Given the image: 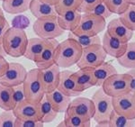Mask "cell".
<instances>
[{"mask_svg":"<svg viewBox=\"0 0 135 127\" xmlns=\"http://www.w3.org/2000/svg\"><path fill=\"white\" fill-rule=\"evenodd\" d=\"M83 51L81 47L74 39L67 40L59 43L56 51V64L61 69H68L77 64Z\"/></svg>","mask_w":135,"mask_h":127,"instance_id":"1","label":"cell"},{"mask_svg":"<svg viewBox=\"0 0 135 127\" xmlns=\"http://www.w3.org/2000/svg\"><path fill=\"white\" fill-rule=\"evenodd\" d=\"M27 35L25 30L10 27L6 31L3 40V46L7 55L19 58L25 55L28 44Z\"/></svg>","mask_w":135,"mask_h":127,"instance_id":"2","label":"cell"},{"mask_svg":"<svg viewBox=\"0 0 135 127\" xmlns=\"http://www.w3.org/2000/svg\"><path fill=\"white\" fill-rule=\"evenodd\" d=\"M95 104V115L93 119L99 126H108L111 115L114 110L113 97L108 96L100 87L92 96Z\"/></svg>","mask_w":135,"mask_h":127,"instance_id":"3","label":"cell"},{"mask_svg":"<svg viewBox=\"0 0 135 127\" xmlns=\"http://www.w3.org/2000/svg\"><path fill=\"white\" fill-rule=\"evenodd\" d=\"M23 85L25 87V99L31 103L39 104L46 95L41 79L40 69L38 68L27 72Z\"/></svg>","mask_w":135,"mask_h":127,"instance_id":"4","label":"cell"},{"mask_svg":"<svg viewBox=\"0 0 135 127\" xmlns=\"http://www.w3.org/2000/svg\"><path fill=\"white\" fill-rule=\"evenodd\" d=\"M105 27V18L93 13H83L79 25L72 32L78 35L85 34L89 36H95L103 32Z\"/></svg>","mask_w":135,"mask_h":127,"instance_id":"5","label":"cell"},{"mask_svg":"<svg viewBox=\"0 0 135 127\" xmlns=\"http://www.w3.org/2000/svg\"><path fill=\"white\" fill-rule=\"evenodd\" d=\"M57 15L36 19L32 25L34 34L40 38L47 40L56 39L57 37L62 35L66 31L63 30L59 25Z\"/></svg>","mask_w":135,"mask_h":127,"instance_id":"6","label":"cell"},{"mask_svg":"<svg viewBox=\"0 0 135 127\" xmlns=\"http://www.w3.org/2000/svg\"><path fill=\"white\" fill-rule=\"evenodd\" d=\"M131 76L126 73H115L107 78L102 85L104 91L112 97H121L131 93Z\"/></svg>","mask_w":135,"mask_h":127,"instance_id":"7","label":"cell"},{"mask_svg":"<svg viewBox=\"0 0 135 127\" xmlns=\"http://www.w3.org/2000/svg\"><path fill=\"white\" fill-rule=\"evenodd\" d=\"M107 53L102 44H94L83 49L80 60L77 63L78 69H94L105 61Z\"/></svg>","mask_w":135,"mask_h":127,"instance_id":"8","label":"cell"},{"mask_svg":"<svg viewBox=\"0 0 135 127\" xmlns=\"http://www.w3.org/2000/svg\"><path fill=\"white\" fill-rule=\"evenodd\" d=\"M65 113L77 115L86 120H91L95 115V104L92 98L78 97L71 100Z\"/></svg>","mask_w":135,"mask_h":127,"instance_id":"9","label":"cell"},{"mask_svg":"<svg viewBox=\"0 0 135 127\" xmlns=\"http://www.w3.org/2000/svg\"><path fill=\"white\" fill-rule=\"evenodd\" d=\"M27 75V70L20 63H9L7 69L0 78V83L7 87H16L23 84Z\"/></svg>","mask_w":135,"mask_h":127,"instance_id":"10","label":"cell"},{"mask_svg":"<svg viewBox=\"0 0 135 127\" xmlns=\"http://www.w3.org/2000/svg\"><path fill=\"white\" fill-rule=\"evenodd\" d=\"M59 41L55 39H48L47 43L41 55L35 61V65L38 69H43L52 66L56 63V51L59 45Z\"/></svg>","mask_w":135,"mask_h":127,"instance_id":"11","label":"cell"},{"mask_svg":"<svg viewBox=\"0 0 135 127\" xmlns=\"http://www.w3.org/2000/svg\"><path fill=\"white\" fill-rule=\"evenodd\" d=\"M40 73L45 94L51 93L58 88L60 78V68L56 63L47 69H40Z\"/></svg>","mask_w":135,"mask_h":127,"instance_id":"12","label":"cell"},{"mask_svg":"<svg viewBox=\"0 0 135 127\" xmlns=\"http://www.w3.org/2000/svg\"><path fill=\"white\" fill-rule=\"evenodd\" d=\"M113 106L114 110L120 115H123L131 119H135V102L132 93L113 97Z\"/></svg>","mask_w":135,"mask_h":127,"instance_id":"13","label":"cell"},{"mask_svg":"<svg viewBox=\"0 0 135 127\" xmlns=\"http://www.w3.org/2000/svg\"><path fill=\"white\" fill-rule=\"evenodd\" d=\"M58 89L70 97H78L80 94H82V92L78 89L77 80L75 78V72L68 69L60 71Z\"/></svg>","mask_w":135,"mask_h":127,"instance_id":"14","label":"cell"},{"mask_svg":"<svg viewBox=\"0 0 135 127\" xmlns=\"http://www.w3.org/2000/svg\"><path fill=\"white\" fill-rule=\"evenodd\" d=\"M102 46L107 55L118 59L124 54L127 50L128 43H123L119 39L111 36L107 32H105L102 40Z\"/></svg>","mask_w":135,"mask_h":127,"instance_id":"15","label":"cell"},{"mask_svg":"<svg viewBox=\"0 0 135 127\" xmlns=\"http://www.w3.org/2000/svg\"><path fill=\"white\" fill-rule=\"evenodd\" d=\"M106 32L111 36L119 39L123 43H129L133 36V31L128 28L120 18L111 20L106 25Z\"/></svg>","mask_w":135,"mask_h":127,"instance_id":"16","label":"cell"},{"mask_svg":"<svg viewBox=\"0 0 135 127\" xmlns=\"http://www.w3.org/2000/svg\"><path fill=\"white\" fill-rule=\"evenodd\" d=\"M15 115L19 118H29V119L41 120L40 103L33 104L27 100H23L17 104L13 109Z\"/></svg>","mask_w":135,"mask_h":127,"instance_id":"17","label":"cell"},{"mask_svg":"<svg viewBox=\"0 0 135 127\" xmlns=\"http://www.w3.org/2000/svg\"><path fill=\"white\" fill-rule=\"evenodd\" d=\"M81 13L78 10H69L57 15L59 25L63 30L73 32L81 20Z\"/></svg>","mask_w":135,"mask_h":127,"instance_id":"18","label":"cell"},{"mask_svg":"<svg viewBox=\"0 0 135 127\" xmlns=\"http://www.w3.org/2000/svg\"><path fill=\"white\" fill-rule=\"evenodd\" d=\"M45 96L51 104L54 110L58 114L66 112L71 102L70 97L67 96L66 94H64L58 88L51 92V93H47Z\"/></svg>","mask_w":135,"mask_h":127,"instance_id":"19","label":"cell"},{"mask_svg":"<svg viewBox=\"0 0 135 127\" xmlns=\"http://www.w3.org/2000/svg\"><path fill=\"white\" fill-rule=\"evenodd\" d=\"M47 43V39H42L40 37L36 38H31L28 40V44L25 56L26 59L35 62L39 56L41 55L42 51L44 49L45 45Z\"/></svg>","mask_w":135,"mask_h":127,"instance_id":"20","label":"cell"},{"mask_svg":"<svg viewBox=\"0 0 135 127\" xmlns=\"http://www.w3.org/2000/svg\"><path fill=\"white\" fill-rule=\"evenodd\" d=\"M92 71L94 79L95 81V86L97 87H102L104 82L109 77L117 73V69H115L114 65H112L109 62H105V61L103 64L99 65L98 67L92 69Z\"/></svg>","mask_w":135,"mask_h":127,"instance_id":"21","label":"cell"},{"mask_svg":"<svg viewBox=\"0 0 135 127\" xmlns=\"http://www.w3.org/2000/svg\"><path fill=\"white\" fill-rule=\"evenodd\" d=\"M29 10L37 19L51 16V15H57L55 6L41 1V0H32Z\"/></svg>","mask_w":135,"mask_h":127,"instance_id":"22","label":"cell"},{"mask_svg":"<svg viewBox=\"0 0 135 127\" xmlns=\"http://www.w3.org/2000/svg\"><path fill=\"white\" fill-rule=\"evenodd\" d=\"M75 78L78 89L82 93L86 89L95 86L92 69H79V70L75 72Z\"/></svg>","mask_w":135,"mask_h":127,"instance_id":"23","label":"cell"},{"mask_svg":"<svg viewBox=\"0 0 135 127\" xmlns=\"http://www.w3.org/2000/svg\"><path fill=\"white\" fill-rule=\"evenodd\" d=\"M31 2L32 0H2V6L8 14H21L29 10Z\"/></svg>","mask_w":135,"mask_h":127,"instance_id":"24","label":"cell"},{"mask_svg":"<svg viewBox=\"0 0 135 127\" xmlns=\"http://www.w3.org/2000/svg\"><path fill=\"white\" fill-rule=\"evenodd\" d=\"M16 105L13 99V87L0 83V108L3 110H13Z\"/></svg>","mask_w":135,"mask_h":127,"instance_id":"25","label":"cell"},{"mask_svg":"<svg viewBox=\"0 0 135 127\" xmlns=\"http://www.w3.org/2000/svg\"><path fill=\"white\" fill-rule=\"evenodd\" d=\"M122 67L125 69H135V41H129L127 50L123 56L117 59Z\"/></svg>","mask_w":135,"mask_h":127,"instance_id":"26","label":"cell"},{"mask_svg":"<svg viewBox=\"0 0 135 127\" xmlns=\"http://www.w3.org/2000/svg\"><path fill=\"white\" fill-rule=\"evenodd\" d=\"M40 110H41V121H42L44 124L51 123L57 117L58 113L54 110L51 104L48 100V98L45 96L42 98V100L40 102Z\"/></svg>","mask_w":135,"mask_h":127,"instance_id":"27","label":"cell"},{"mask_svg":"<svg viewBox=\"0 0 135 127\" xmlns=\"http://www.w3.org/2000/svg\"><path fill=\"white\" fill-rule=\"evenodd\" d=\"M68 38L74 39L83 49L88 48L89 46H92L94 44H102V40L98 35L89 36V35H85V34L78 35V34H73L72 32H69Z\"/></svg>","mask_w":135,"mask_h":127,"instance_id":"28","label":"cell"},{"mask_svg":"<svg viewBox=\"0 0 135 127\" xmlns=\"http://www.w3.org/2000/svg\"><path fill=\"white\" fill-rule=\"evenodd\" d=\"M108 126L112 127H131L135 126V119H131L124 116L123 115H120L116 111L113 110L111 115Z\"/></svg>","mask_w":135,"mask_h":127,"instance_id":"29","label":"cell"},{"mask_svg":"<svg viewBox=\"0 0 135 127\" xmlns=\"http://www.w3.org/2000/svg\"><path fill=\"white\" fill-rule=\"evenodd\" d=\"M63 121L65 122V125L69 127H88L91 125V120H86L79 115L68 113H65Z\"/></svg>","mask_w":135,"mask_h":127,"instance_id":"30","label":"cell"},{"mask_svg":"<svg viewBox=\"0 0 135 127\" xmlns=\"http://www.w3.org/2000/svg\"><path fill=\"white\" fill-rule=\"evenodd\" d=\"M83 0H60L55 6L57 15L62 14L69 10H78Z\"/></svg>","mask_w":135,"mask_h":127,"instance_id":"31","label":"cell"},{"mask_svg":"<svg viewBox=\"0 0 135 127\" xmlns=\"http://www.w3.org/2000/svg\"><path fill=\"white\" fill-rule=\"evenodd\" d=\"M113 14L122 15L130 6L126 0H104Z\"/></svg>","mask_w":135,"mask_h":127,"instance_id":"32","label":"cell"},{"mask_svg":"<svg viewBox=\"0 0 135 127\" xmlns=\"http://www.w3.org/2000/svg\"><path fill=\"white\" fill-rule=\"evenodd\" d=\"M119 18L128 28L135 32V6L130 5L123 14L120 15Z\"/></svg>","mask_w":135,"mask_h":127,"instance_id":"33","label":"cell"},{"mask_svg":"<svg viewBox=\"0 0 135 127\" xmlns=\"http://www.w3.org/2000/svg\"><path fill=\"white\" fill-rule=\"evenodd\" d=\"M16 116L15 115L13 110H4L0 115V126L3 127H13L15 126Z\"/></svg>","mask_w":135,"mask_h":127,"instance_id":"34","label":"cell"},{"mask_svg":"<svg viewBox=\"0 0 135 127\" xmlns=\"http://www.w3.org/2000/svg\"><path fill=\"white\" fill-rule=\"evenodd\" d=\"M44 123L41 120L29 119V118L16 117L15 122V126L16 127H42Z\"/></svg>","mask_w":135,"mask_h":127,"instance_id":"35","label":"cell"},{"mask_svg":"<svg viewBox=\"0 0 135 127\" xmlns=\"http://www.w3.org/2000/svg\"><path fill=\"white\" fill-rule=\"evenodd\" d=\"M29 25H30V20L26 15H16L12 20V27L14 28L25 30Z\"/></svg>","mask_w":135,"mask_h":127,"instance_id":"36","label":"cell"},{"mask_svg":"<svg viewBox=\"0 0 135 127\" xmlns=\"http://www.w3.org/2000/svg\"><path fill=\"white\" fill-rule=\"evenodd\" d=\"M89 13H93V14L99 15V16H102L105 19L109 18L113 14V13L110 11L109 8H108V6H106V4L104 3V1L99 3L98 5L97 6H95V7L91 10V12H89Z\"/></svg>","mask_w":135,"mask_h":127,"instance_id":"37","label":"cell"},{"mask_svg":"<svg viewBox=\"0 0 135 127\" xmlns=\"http://www.w3.org/2000/svg\"><path fill=\"white\" fill-rule=\"evenodd\" d=\"M13 99H14V103L16 106L25 100V92L23 84L13 87Z\"/></svg>","mask_w":135,"mask_h":127,"instance_id":"38","label":"cell"},{"mask_svg":"<svg viewBox=\"0 0 135 127\" xmlns=\"http://www.w3.org/2000/svg\"><path fill=\"white\" fill-rule=\"evenodd\" d=\"M103 1L104 0H83L78 11H79L80 13H89L95 6Z\"/></svg>","mask_w":135,"mask_h":127,"instance_id":"39","label":"cell"},{"mask_svg":"<svg viewBox=\"0 0 135 127\" xmlns=\"http://www.w3.org/2000/svg\"><path fill=\"white\" fill-rule=\"evenodd\" d=\"M9 23L6 21V19L5 18L3 21L0 22V44L3 43V40H4V36H5L6 31L9 29Z\"/></svg>","mask_w":135,"mask_h":127,"instance_id":"40","label":"cell"},{"mask_svg":"<svg viewBox=\"0 0 135 127\" xmlns=\"http://www.w3.org/2000/svg\"><path fill=\"white\" fill-rule=\"evenodd\" d=\"M8 66H9L8 61H6L5 57L0 55V78H1V76L6 71Z\"/></svg>","mask_w":135,"mask_h":127,"instance_id":"41","label":"cell"},{"mask_svg":"<svg viewBox=\"0 0 135 127\" xmlns=\"http://www.w3.org/2000/svg\"><path fill=\"white\" fill-rule=\"evenodd\" d=\"M128 73L131 76V82H130V87H131V93L135 94V69H131Z\"/></svg>","mask_w":135,"mask_h":127,"instance_id":"42","label":"cell"},{"mask_svg":"<svg viewBox=\"0 0 135 127\" xmlns=\"http://www.w3.org/2000/svg\"><path fill=\"white\" fill-rule=\"evenodd\" d=\"M41 1L45 2V3L50 4V5H51V6H55L57 5V4L59 3V1H60V0H41Z\"/></svg>","mask_w":135,"mask_h":127,"instance_id":"43","label":"cell"},{"mask_svg":"<svg viewBox=\"0 0 135 127\" xmlns=\"http://www.w3.org/2000/svg\"><path fill=\"white\" fill-rule=\"evenodd\" d=\"M0 55L3 56V57H6V55H7V53H6L5 49H4L3 43H2V44H0Z\"/></svg>","mask_w":135,"mask_h":127,"instance_id":"44","label":"cell"},{"mask_svg":"<svg viewBox=\"0 0 135 127\" xmlns=\"http://www.w3.org/2000/svg\"><path fill=\"white\" fill-rule=\"evenodd\" d=\"M4 19H5V15H4V12H3V10L0 8V22L1 21H3Z\"/></svg>","mask_w":135,"mask_h":127,"instance_id":"45","label":"cell"},{"mask_svg":"<svg viewBox=\"0 0 135 127\" xmlns=\"http://www.w3.org/2000/svg\"><path fill=\"white\" fill-rule=\"evenodd\" d=\"M127 3L129 5H132V6H135V0H126Z\"/></svg>","mask_w":135,"mask_h":127,"instance_id":"46","label":"cell"},{"mask_svg":"<svg viewBox=\"0 0 135 127\" xmlns=\"http://www.w3.org/2000/svg\"><path fill=\"white\" fill-rule=\"evenodd\" d=\"M133 99H134V102H135V94H133Z\"/></svg>","mask_w":135,"mask_h":127,"instance_id":"47","label":"cell"}]
</instances>
